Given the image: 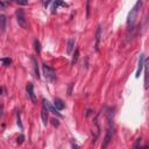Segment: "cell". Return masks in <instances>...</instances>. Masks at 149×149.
<instances>
[{
	"label": "cell",
	"mask_w": 149,
	"mask_h": 149,
	"mask_svg": "<svg viewBox=\"0 0 149 149\" xmlns=\"http://www.w3.org/2000/svg\"><path fill=\"white\" fill-rule=\"evenodd\" d=\"M141 7H142V0H138L136 4L134 5V7L131 9L129 14H128V18H127V24L128 26H133L134 24L135 20L138 19V14H139Z\"/></svg>",
	"instance_id": "cell-1"
},
{
	"label": "cell",
	"mask_w": 149,
	"mask_h": 149,
	"mask_svg": "<svg viewBox=\"0 0 149 149\" xmlns=\"http://www.w3.org/2000/svg\"><path fill=\"white\" fill-rule=\"evenodd\" d=\"M42 70H43L44 77H45L48 80H50V82L55 80L56 73H55V70H54L51 67H49V65H47V64L44 63V64H42Z\"/></svg>",
	"instance_id": "cell-2"
},
{
	"label": "cell",
	"mask_w": 149,
	"mask_h": 149,
	"mask_svg": "<svg viewBox=\"0 0 149 149\" xmlns=\"http://www.w3.org/2000/svg\"><path fill=\"white\" fill-rule=\"evenodd\" d=\"M16 20L19 26H21L22 28H27V20H26V15H24L22 9H18L16 11Z\"/></svg>",
	"instance_id": "cell-3"
},
{
	"label": "cell",
	"mask_w": 149,
	"mask_h": 149,
	"mask_svg": "<svg viewBox=\"0 0 149 149\" xmlns=\"http://www.w3.org/2000/svg\"><path fill=\"white\" fill-rule=\"evenodd\" d=\"M53 3V6H51V11L53 12H55L59 6H64V7H67L68 5L63 1V0H47V1H45V4H44V6L45 7H48L49 5H50Z\"/></svg>",
	"instance_id": "cell-4"
},
{
	"label": "cell",
	"mask_w": 149,
	"mask_h": 149,
	"mask_svg": "<svg viewBox=\"0 0 149 149\" xmlns=\"http://www.w3.org/2000/svg\"><path fill=\"white\" fill-rule=\"evenodd\" d=\"M43 106L48 109V112H51V113H54V114H56V115H58V117H61V114L57 112V108L55 107V106H53L50 103H49L48 100H45V99H43Z\"/></svg>",
	"instance_id": "cell-5"
},
{
	"label": "cell",
	"mask_w": 149,
	"mask_h": 149,
	"mask_svg": "<svg viewBox=\"0 0 149 149\" xmlns=\"http://www.w3.org/2000/svg\"><path fill=\"white\" fill-rule=\"evenodd\" d=\"M26 90H27V93H28L29 98L32 99V102H33L34 104H36V96H35V93H34V85H33L32 83H28Z\"/></svg>",
	"instance_id": "cell-6"
},
{
	"label": "cell",
	"mask_w": 149,
	"mask_h": 149,
	"mask_svg": "<svg viewBox=\"0 0 149 149\" xmlns=\"http://www.w3.org/2000/svg\"><path fill=\"white\" fill-rule=\"evenodd\" d=\"M143 65H144V55L141 54V55H140V58H139V67H138V70H136V74H135V77H136V78H139V77H140Z\"/></svg>",
	"instance_id": "cell-7"
},
{
	"label": "cell",
	"mask_w": 149,
	"mask_h": 149,
	"mask_svg": "<svg viewBox=\"0 0 149 149\" xmlns=\"http://www.w3.org/2000/svg\"><path fill=\"white\" fill-rule=\"evenodd\" d=\"M100 39H102V26H98L97 28V33H96V50H99V43H100Z\"/></svg>",
	"instance_id": "cell-8"
},
{
	"label": "cell",
	"mask_w": 149,
	"mask_h": 149,
	"mask_svg": "<svg viewBox=\"0 0 149 149\" xmlns=\"http://www.w3.org/2000/svg\"><path fill=\"white\" fill-rule=\"evenodd\" d=\"M54 106L57 108V111H62V109H64L65 104L63 103V100H62V99L55 98V100H54Z\"/></svg>",
	"instance_id": "cell-9"
},
{
	"label": "cell",
	"mask_w": 149,
	"mask_h": 149,
	"mask_svg": "<svg viewBox=\"0 0 149 149\" xmlns=\"http://www.w3.org/2000/svg\"><path fill=\"white\" fill-rule=\"evenodd\" d=\"M73 48H74V40L73 39H69L68 40V44H67V54L68 55H71Z\"/></svg>",
	"instance_id": "cell-10"
},
{
	"label": "cell",
	"mask_w": 149,
	"mask_h": 149,
	"mask_svg": "<svg viewBox=\"0 0 149 149\" xmlns=\"http://www.w3.org/2000/svg\"><path fill=\"white\" fill-rule=\"evenodd\" d=\"M41 117H42V121H43V125L44 126H47V123H48V119H49V117H48V109L43 106V108H42V111H41Z\"/></svg>",
	"instance_id": "cell-11"
},
{
	"label": "cell",
	"mask_w": 149,
	"mask_h": 149,
	"mask_svg": "<svg viewBox=\"0 0 149 149\" xmlns=\"http://www.w3.org/2000/svg\"><path fill=\"white\" fill-rule=\"evenodd\" d=\"M6 16L5 15H0V33H5L6 30Z\"/></svg>",
	"instance_id": "cell-12"
},
{
	"label": "cell",
	"mask_w": 149,
	"mask_h": 149,
	"mask_svg": "<svg viewBox=\"0 0 149 149\" xmlns=\"http://www.w3.org/2000/svg\"><path fill=\"white\" fill-rule=\"evenodd\" d=\"M32 62H33V68H34V72H35V76L37 78H40V73H39V64H37V61L35 57H32Z\"/></svg>",
	"instance_id": "cell-13"
},
{
	"label": "cell",
	"mask_w": 149,
	"mask_h": 149,
	"mask_svg": "<svg viewBox=\"0 0 149 149\" xmlns=\"http://www.w3.org/2000/svg\"><path fill=\"white\" fill-rule=\"evenodd\" d=\"M34 48H35V51L37 53V54H40L41 53V43H40V41L39 40H34Z\"/></svg>",
	"instance_id": "cell-14"
},
{
	"label": "cell",
	"mask_w": 149,
	"mask_h": 149,
	"mask_svg": "<svg viewBox=\"0 0 149 149\" xmlns=\"http://www.w3.org/2000/svg\"><path fill=\"white\" fill-rule=\"evenodd\" d=\"M0 62H1V63H4V65H6V67H9V65L12 64V59H11V58H8V57L0 58Z\"/></svg>",
	"instance_id": "cell-15"
},
{
	"label": "cell",
	"mask_w": 149,
	"mask_h": 149,
	"mask_svg": "<svg viewBox=\"0 0 149 149\" xmlns=\"http://www.w3.org/2000/svg\"><path fill=\"white\" fill-rule=\"evenodd\" d=\"M78 56H79V49H76V51H74V55H73V57H72V62H71L72 64H74V63L77 62Z\"/></svg>",
	"instance_id": "cell-16"
},
{
	"label": "cell",
	"mask_w": 149,
	"mask_h": 149,
	"mask_svg": "<svg viewBox=\"0 0 149 149\" xmlns=\"http://www.w3.org/2000/svg\"><path fill=\"white\" fill-rule=\"evenodd\" d=\"M92 0H88V4H86V18L90 16V4Z\"/></svg>",
	"instance_id": "cell-17"
},
{
	"label": "cell",
	"mask_w": 149,
	"mask_h": 149,
	"mask_svg": "<svg viewBox=\"0 0 149 149\" xmlns=\"http://www.w3.org/2000/svg\"><path fill=\"white\" fill-rule=\"evenodd\" d=\"M15 1H16L19 5H21V6H26V5H28V0H15Z\"/></svg>",
	"instance_id": "cell-18"
},
{
	"label": "cell",
	"mask_w": 149,
	"mask_h": 149,
	"mask_svg": "<svg viewBox=\"0 0 149 149\" xmlns=\"http://www.w3.org/2000/svg\"><path fill=\"white\" fill-rule=\"evenodd\" d=\"M144 88L146 89L148 88V72H147V69L144 71Z\"/></svg>",
	"instance_id": "cell-19"
},
{
	"label": "cell",
	"mask_w": 149,
	"mask_h": 149,
	"mask_svg": "<svg viewBox=\"0 0 149 149\" xmlns=\"http://www.w3.org/2000/svg\"><path fill=\"white\" fill-rule=\"evenodd\" d=\"M16 120H18V125L21 129H23V126H22V123H21V119H20V113L18 112V114H16Z\"/></svg>",
	"instance_id": "cell-20"
},
{
	"label": "cell",
	"mask_w": 149,
	"mask_h": 149,
	"mask_svg": "<svg viewBox=\"0 0 149 149\" xmlns=\"http://www.w3.org/2000/svg\"><path fill=\"white\" fill-rule=\"evenodd\" d=\"M23 141H24V136L21 134V135L19 136V138H18V143H19V144H22Z\"/></svg>",
	"instance_id": "cell-21"
},
{
	"label": "cell",
	"mask_w": 149,
	"mask_h": 149,
	"mask_svg": "<svg viewBox=\"0 0 149 149\" xmlns=\"http://www.w3.org/2000/svg\"><path fill=\"white\" fill-rule=\"evenodd\" d=\"M3 113H4V106L0 105V119L3 118Z\"/></svg>",
	"instance_id": "cell-22"
},
{
	"label": "cell",
	"mask_w": 149,
	"mask_h": 149,
	"mask_svg": "<svg viewBox=\"0 0 149 149\" xmlns=\"http://www.w3.org/2000/svg\"><path fill=\"white\" fill-rule=\"evenodd\" d=\"M51 121H53V125H54V126H58V122H57L56 119H53Z\"/></svg>",
	"instance_id": "cell-23"
},
{
	"label": "cell",
	"mask_w": 149,
	"mask_h": 149,
	"mask_svg": "<svg viewBox=\"0 0 149 149\" xmlns=\"http://www.w3.org/2000/svg\"><path fill=\"white\" fill-rule=\"evenodd\" d=\"M4 7H5V5H4L1 1H0V8H4Z\"/></svg>",
	"instance_id": "cell-24"
},
{
	"label": "cell",
	"mask_w": 149,
	"mask_h": 149,
	"mask_svg": "<svg viewBox=\"0 0 149 149\" xmlns=\"http://www.w3.org/2000/svg\"><path fill=\"white\" fill-rule=\"evenodd\" d=\"M1 91H3V89H0V94H1Z\"/></svg>",
	"instance_id": "cell-25"
}]
</instances>
